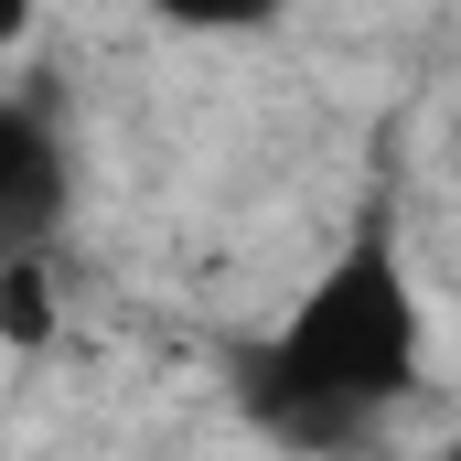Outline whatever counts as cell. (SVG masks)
Segmentation results:
<instances>
[{
  "instance_id": "cell-1",
  "label": "cell",
  "mask_w": 461,
  "mask_h": 461,
  "mask_svg": "<svg viewBox=\"0 0 461 461\" xmlns=\"http://www.w3.org/2000/svg\"><path fill=\"white\" fill-rule=\"evenodd\" d=\"M419 386H429L419 268H408V247H397V215L365 204L344 226V247L301 279V301L247 344L236 408H247L279 451H365Z\"/></svg>"
},
{
  "instance_id": "cell-2",
  "label": "cell",
  "mask_w": 461,
  "mask_h": 461,
  "mask_svg": "<svg viewBox=\"0 0 461 461\" xmlns=\"http://www.w3.org/2000/svg\"><path fill=\"white\" fill-rule=\"evenodd\" d=\"M76 204V150H65V118L43 97H11L0 108V247L11 258H43L54 226Z\"/></svg>"
},
{
  "instance_id": "cell-3",
  "label": "cell",
  "mask_w": 461,
  "mask_h": 461,
  "mask_svg": "<svg viewBox=\"0 0 461 461\" xmlns=\"http://www.w3.org/2000/svg\"><path fill=\"white\" fill-rule=\"evenodd\" d=\"M161 32H194V43H258L290 22V0H140Z\"/></svg>"
},
{
  "instance_id": "cell-4",
  "label": "cell",
  "mask_w": 461,
  "mask_h": 461,
  "mask_svg": "<svg viewBox=\"0 0 461 461\" xmlns=\"http://www.w3.org/2000/svg\"><path fill=\"white\" fill-rule=\"evenodd\" d=\"M0 290H11V344L32 354V344H43V322H54V312H43V258H11Z\"/></svg>"
},
{
  "instance_id": "cell-5",
  "label": "cell",
  "mask_w": 461,
  "mask_h": 461,
  "mask_svg": "<svg viewBox=\"0 0 461 461\" xmlns=\"http://www.w3.org/2000/svg\"><path fill=\"white\" fill-rule=\"evenodd\" d=\"M429 461H461V429H451V440H440V451H429Z\"/></svg>"
}]
</instances>
